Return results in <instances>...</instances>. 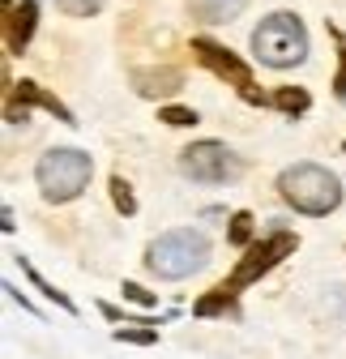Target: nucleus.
Here are the masks:
<instances>
[{"instance_id": "obj_22", "label": "nucleus", "mask_w": 346, "mask_h": 359, "mask_svg": "<svg viewBox=\"0 0 346 359\" xmlns=\"http://www.w3.org/2000/svg\"><path fill=\"white\" fill-rule=\"evenodd\" d=\"M5 295H9V299H13V304H22V308H26V312H34V317H39V308H34V304H30V299H26V295H22V291H18V287H5Z\"/></svg>"}, {"instance_id": "obj_1", "label": "nucleus", "mask_w": 346, "mask_h": 359, "mask_svg": "<svg viewBox=\"0 0 346 359\" xmlns=\"http://www.w3.org/2000/svg\"><path fill=\"white\" fill-rule=\"evenodd\" d=\"M278 193L291 210L308 218H325L342 205V180L321 163H295L278 175Z\"/></svg>"}, {"instance_id": "obj_5", "label": "nucleus", "mask_w": 346, "mask_h": 359, "mask_svg": "<svg viewBox=\"0 0 346 359\" xmlns=\"http://www.w3.org/2000/svg\"><path fill=\"white\" fill-rule=\"evenodd\" d=\"M193 60L201 65V69H209L214 77H223L235 95L244 99V103H252V107H265V103H274V95H265L261 86H256V77H252V65H244L231 48H223V43H214V39H205V34H197L193 39Z\"/></svg>"}, {"instance_id": "obj_3", "label": "nucleus", "mask_w": 346, "mask_h": 359, "mask_svg": "<svg viewBox=\"0 0 346 359\" xmlns=\"http://www.w3.org/2000/svg\"><path fill=\"white\" fill-rule=\"evenodd\" d=\"M209 240L193 227H180V231H167L158 236L150 248H146V265H150V274L167 278V283H180L188 274H197V269H205L209 261Z\"/></svg>"}, {"instance_id": "obj_19", "label": "nucleus", "mask_w": 346, "mask_h": 359, "mask_svg": "<svg viewBox=\"0 0 346 359\" xmlns=\"http://www.w3.org/2000/svg\"><path fill=\"white\" fill-rule=\"evenodd\" d=\"M116 342H133V346H154L158 342V330L154 325H124L116 334Z\"/></svg>"}, {"instance_id": "obj_8", "label": "nucleus", "mask_w": 346, "mask_h": 359, "mask_svg": "<svg viewBox=\"0 0 346 359\" xmlns=\"http://www.w3.org/2000/svg\"><path fill=\"white\" fill-rule=\"evenodd\" d=\"M0 13H5L9 52L22 56V52L30 48V39H34V26H39V5H34V0H22V5H13V0H0Z\"/></svg>"}, {"instance_id": "obj_16", "label": "nucleus", "mask_w": 346, "mask_h": 359, "mask_svg": "<svg viewBox=\"0 0 346 359\" xmlns=\"http://www.w3.org/2000/svg\"><path fill=\"white\" fill-rule=\"evenodd\" d=\"M227 240L240 244V248H244V244H256V240H252V214H248V210L231 214V222H227Z\"/></svg>"}, {"instance_id": "obj_7", "label": "nucleus", "mask_w": 346, "mask_h": 359, "mask_svg": "<svg viewBox=\"0 0 346 359\" xmlns=\"http://www.w3.org/2000/svg\"><path fill=\"white\" fill-rule=\"evenodd\" d=\"M180 171L197 184H231L240 175V158L223 142H193L180 150Z\"/></svg>"}, {"instance_id": "obj_12", "label": "nucleus", "mask_w": 346, "mask_h": 359, "mask_svg": "<svg viewBox=\"0 0 346 359\" xmlns=\"http://www.w3.org/2000/svg\"><path fill=\"white\" fill-rule=\"evenodd\" d=\"M193 312H197V317H223V312H235V291L214 287V291H205V295L193 304Z\"/></svg>"}, {"instance_id": "obj_10", "label": "nucleus", "mask_w": 346, "mask_h": 359, "mask_svg": "<svg viewBox=\"0 0 346 359\" xmlns=\"http://www.w3.org/2000/svg\"><path fill=\"white\" fill-rule=\"evenodd\" d=\"M244 9H248V0H188V13L201 26H223L231 18H240Z\"/></svg>"}, {"instance_id": "obj_17", "label": "nucleus", "mask_w": 346, "mask_h": 359, "mask_svg": "<svg viewBox=\"0 0 346 359\" xmlns=\"http://www.w3.org/2000/svg\"><path fill=\"white\" fill-rule=\"evenodd\" d=\"M158 120L162 124H176V128H197V111L193 107H180V103H167V107H158Z\"/></svg>"}, {"instance_id": "obj_4", "label": "nucleus", "mask_w": 346, "mask_h": 359, "mask_svg": "<svg viewBox=\"0 0 346 359\" xmlns=\"http://www.w3.org/2000/svg\"><path fill=\"white\" fill-rule=\"evenodd\" d=\"M90 175H95V163L90 154H81V150H48L39 158L34 167V180H39V193L48 197V201H73L85 193V184H90Z\"/></svg>"}, {"instance_id": "obj_2", "label": "nucleus", "mask_w": 346, "mask_h": 359, "mask_svg": "<svg viewBox=\"0 0 346 359\" xmlns=\"http://www.w3.org/2000/svg\"><path fill=\"white\" fill-rule=\"evenodd\" d=\"M252 56L270 69H295L308 60V30L295 13H270L252 30Z\"/></svg>"}, {"instance_id": "obj_9", "label": "nucleus", "mask_w": 346, "mask_h": 359, "mask_svg": "<svg viewBox=\"0 0 346 359\" xmlns=\"http://www.w3.org/2000/svg\"><path fill=\"white\" fill-rule=\"evenodd\" d=\"M180 86H184V73L180 69H154V73L137 69L133 73V90H137L141 99H171Z\"/></svg>"}, {"instance_id": "obj_6", "label": "nucleus", "mask_w": 346, "mask_h": 359, "mask_svg": "<svg viewBox=\"0 0 346 359\" xmlns=\"http://www.w3.org/2000/svg\"><path fill=\"white\" fill-rule=\"evenodd\" d=\"M299 248V236H291V231H274V236H261V240H256V244H248V252L235 261V269H231V274H227V291H244V287H252L256 278H265L270 274V269L274 265H282L291 252Z\"/></svg>"}, {"instance_id": "obj_13", "label": "nucleus", "mask_w": 346, "mask_h": 359, "mask_svg": "<svg viewBox=\"0 0 346 359\" xmlns=\"http://www.w3.org/2000/svg\"><path fill=\"white\" fill-rule=\"evenodd\" d=\"M274 107L286 111V116H304L312 107V99H308V90H299V86H282V90H274Z\"/></svg>"}, {"instance_id": "obj_15", "label": "nucleus", "mask_w": 346, "mask_h": 359, "mask_svg": "<svg viewBox=\"0 0 346 359\" xmlns=\"http://www.w3.org/2000/svg\"><path fill=\"white\" fill-rule=\"evenodd\" d=\"M111 201H116V210H120L124 218H133V214H137V201H133V184H128L124 175H111Z\"/></svg>"}, {"instance_id": "obj_11", "label": "nucleus", "mask_w": 346, "mask_h": 359, "mask_svg": "<svg viewBox=\"0 0 346 359\" xmlns=\"http://www.w3.org/2000/svg\"><path fill=\"white\" fill-rule=\"evenodd\" d=\"M13 103H22V111H26V107H48L56 120L73 124V111H69V107H64L56 95H48V90H39L34 81H18V86H13Z\"/></svg>"}, {"instance_id": "obj_14", "label": "nucleus", "mask_w": 346, "mask_h": 359, "mask_svg": "<svg viewBox=\"0 0 346 359\" xmlns=\"http://www.w3.org/2000/svg\"><path fill=\"white\" fill-rule=\"evenodd\" d=\"M18 265H22V269H26V278H30V283H34V287H39V291H43V295H48V299H52V304H60V308H64V312H77V304H73V299H69V295H64V291H56V287H52V283H48V278H43V274H39V269H34V265H30V261H26V257H18Z\"/></svg>"}, {"instance_id": "obj_20", "label": "nucleus", "mask_w": 346, "mask_h": 359, "mask_svg": "<svg viewBox=\"0 0 346 359\" xmlns=\"http://www.w3.org/2000/svg\"><path fill=\"white\" fill-rule=\"evenodd\" d=\"M333 30V26H329ZM333 39H338V77H333V95L346 103V39H342V30H333Z\"/></svg>"}, {"instance_id": "obj_18", "label": "nucleus", "mask_w": 346, "mask_h": 359, "mask_svg": "<svg viewBox=\"0 0 346 359\" xmlns=\"http://www.w3.org/2000/svg\"><path fill=\"white\" fill-rule=\"evenodd\" d=\"M52 5H56L60 13H69V18H95L107 0H52Z\"/></svg>"}, {"instance_id": "obj_21", "label": "nucleus", "mask_w": 346, "mask_h": 359, "mask_svg": "<svg viewBox=\"0 0 346 359\" xmlns=\"http://www.w3.org/2000/svg\"><path fill=\"white\" fill-rule=\"evenodd\" d=\"M124 299H133V304H141V308H154L158 299L146 291V287H137V283H124Z\"/></svg>"}]
</instances>
